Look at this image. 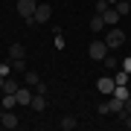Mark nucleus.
Returning <instances> with one entry per match:
<instances>
[{
	"label": "nucleus",
	"instance_id": "1",
	"mask_svg": "<svg viewBox=\"0 0 131 131\" xmlns=\"http://www.w3.org/2000/svg\"><path fill=\"white\" fill-rule=\"evenodd\" d=\"M105 44H108V50H117L125 44V32L122 29H114V26H108V32H105Z\"/></svg>",
	"mask_w": 131,
	"mask_h": 131
},
{
	"label": "nucleus",
	"instance_id": "2",
	"mask_svg": "<svg viewBox=\"0 0 131 131\" xmlns=\"http://www.w3.org/2000/svg\"><path fill=\"white\" fill-rule=\"evenodd\" d=\"M50 18H52V6H47V3H38L35 15H32V18L26 20V24H29V26H32V24H47Z\"/></svg>",
	"mask_w": 131,
	"mask_h": 131
},
{
	"label": "nucleus",
	"instance_id": "3",
	"mask_svg": "<svg viewBox=\"0 0 131 131\" xmlns=\"http://www.w3.org/2000/svg\"><path fill=\"white\" fill-rule=\"evenodd\" d=\"M15 9H18V15H20L24 20H29V18L35 15V9H38V0H18Z\"/></svg>",
	"mask_w": 131,
	"mask_h": 131
},
{
	"label": "nucleus",
	"instance_id": "4",
	"mask_svg": "<svg viewBox=\"0 0 131 131\" xmlns=\"http://www.w3.org/2000/svg\"><path fill=\"white\" fill-rule=\"evenodd\" d=\"M88 56L93 58V61H102V58L108 56V44H105V41H93V44L88 47Z\"/></svg>",
	"mask_w": 131,
	"mask_h": 131
},
{
	"label": "nucleus",
	"instance_id": "5",
	"mask_svg": "<svg viewBox=\"0 0 131 131\" xmlns=\"http://www.w3.org/2000/svg\"><path fill=\"white\" fill-rule=\"evenodd\" d=\"M114 88H117L114 76H99V82H96V90H99L102 96H111V93H114Z\"/></svg>",
	"mask_w": 131,
	"mask_h": 131
},
{
	"label": "nucleus",
	"instance_id": "6",
	"mask_svg": "<svg viewBox=\"0 0 131 131\" xmlns=\"http://www.w3.org/2000/svg\"><path fill=\"white\" fill-rule=\"evenodd\" d=\"M32 96H35V90H32V88H26V84L15 90V99H18V105H29V102H32Z\"/></svg>",
	"mask_w": 131,
	"mask_h": 131
},
{
	"label": "nucleus",
	"instance_id": "7",
	"mask_svg": "<svg viewBox=\"0 0 131 131\" xmlns=\"http://www.w3.org/2000/svg\"><path fill=\"white\" fill-rule=\"evenodd\" d=\"M0 125H3V128H9V131H12V128H18V125H20V119H18V117H15V114H12V111H3V114H0Z\"/></svg>",
	"mask_w": 131,
	"mask_h": 131
},
{
	"label": "nucleus",
	"instance_id": "8",
	"mask_svg": "<svg viewBox=\"0 0 131 131\" xmlns=\"http://www.w3.org/2000/svg\"><path fill=\"white\" fill-rule=\"evenodd\" d=\"M102 18H105V26H117L119 24V12L114 9V6H108V9L102 12Z\"/></svg>",
	"mask_w": 131,
	"mask_h": 131
},
{
	"label": "nucleus",
	"instance_id": "9",
	"mask_svg": "<svg viewBox=\"0 0 131 131\" xmlns=\"http://www.w3.org/2000/svg\"><path fill=\"white\" fill-rule=\"evenodd\" d=\"M29 108H32L35 114H41L44 108H47V99H44V93H35V96H32V102H29Z\"/></svg>",
	"mask_w": 131,
	"mask_h": 131
},
{
	"label": "nucleus",
	"instance_id": "10",
	"mask_svg": "<svg viewBox=\"0 0 131 131\" xmlns=\"http://www.w3.org/2000/svg\"><path fill=\"white\" fill-rule=\"evenodd\" d=\"M102 29H108V26H105V18L93 12V18H90V32H102Z\"/></svg>",
	"mask_w": 131,
	"mask_h": 131
},
{
	"label": "nucleus",
	"instance_id": "11",
	"mask_svg": "<svg viewBox=\"0 0 131 131\" xmlns=\"http://www.w3.org/2000/svg\"><path fill=\"white\" fill-rule=\"evenodd\" d=\"M24 84H26V88H38V84H41V79H38V73H32V70H26L24 73Z\"/></svg>",
	"mask_w": 131,
	"mask_h": 131
},
{
	"label": "nucleus",
	"instance_id": "12",
	"mask_svg": "<svg viewBox=\"0 0 131 131\" xmlns=\"http://www.w3.org/2000/svg\"><path fill=\"white\" fill-rule=\"evenodd\" d=\"M24 56H26L24 44H12V47H9V58H24Z\"/></svg>",
	"mask_w": 131,
	"mask_h": 131
},
{
	"label": "nucleus",
	"instance_id": "13",
	"mask_svg": "<svg viewBox=\"0 0 131 131\" xmlns=\"http://www.w3.org/2000/svg\"><path fill=\"white\" fill-rule=\"evenodd\" d=\"M114 82H117V84H128V82H131V73H128V70H122V67H119V70L114 73Z\"/></svg>",
	"mask_w": 131,
	"mask_h": 131
},
{
	"label": "nucleus",
	"instance_id": "14",
	"mask_svg": "<svg viewBox=\"0 0 131 131\" xmlns=\"http://www.w3.org/2000/svg\"><path fill=\"white\" fill-rule=\"evenodd\" d=\"M18 88H20V84L15 82L12 76H6V82H3V88H0V90H3V93H15V90H18Z\"/></svg>",
	"mask_w": 131,
	"mask_h": 131
},
{
	"label": "nucleus",
	"instance_id": "15",
	"mask_svg": "<svg viewBox=\"0 0 131 131\" xmlns=\"http://www.w3.org/2000/svg\"><path fill=\"white\" fill-rule=\"evenodd\" d=\"M0 105H3V111H12V108L18 105V99H15V93H3V102Z\"/></svg>",
	"mask_w": 131,
	"mask_h": 131
},
{
	"label": "nucleus",
	"instance_id": "16",
	"mask_svg": "<svg viewBox=\"0 0 131 131\" xmlns=\"http://www.w3.org/2000/svg\"><path fill=\"white\" fill-rule=\"evenodd\" d=\"M114 9H117V12H119V18H125V15L131 12V0H119V3H117V6H114Z\"/></svg>",
	"mask_w": 131,
	"mask_h": 131
},
{
	"label": "nucleus",
	"instance_id": "17",
	"mask_svg": "<svg viewBox=\"0 0 131 131\" xmlns=\"http://www.w3.org/2000/svg\"><path fill=\"white\" fill-rule=\"evenodd\" d=\"M76 125H79V119H76V117H61V128H64V131H73Z\"/></svg>",
	"mask_w": 131,
	"mask_h": 131
},
{
	"label": "nucleus",
	"instance_id": "18",
	"mask_svg": "<svg viewBox=\"0 0 131 131\" xmlns=\"http://www.w3.org/2000/svg\"><path fill=\"white\" fill-rule=\"evenodd\" d=\"M12 70L24 76V73H26V61H24V58H12Z\"/></svg>",
	"mask_w": 131,
	"mask_h": 131
},
{
	"label": "nucleus",
	"instance_id": "19",
	"mask_svg": "<svg viewBox=\"0 0 131 131\" xmlns=\"http://www.w3.org/2000/svg\"><path fill=\"white\" fill-rule=\"evenodd\" d=\"M108 105H111V114H119L122 111V99H117V96H108Z\"/></svg>",
	"mask_w": 131,
	"mask_h": 131
},
{
	"label": "nucleus",
	"instance_id": "20",
	"mask_svg": "<svg viewBox=\"0 0 131 131\" xmlns=\"http://www.w3.org/2000/svg\"><path fill=\"white\" fill-rule=\"evenodd\" d=\"M102 61H105V67H108V70H117V67H119V61L114 58V56H105Z\"/></svg>",
	"mask_w": 131,
	"mask_h": 131
},
{
	"label": "nucleus",
	"instance_id": "21",
	"mask_svg": "<svg viewBox=\"0 0 131 131\" xmlns=\"http://www.w3.org/2000/svg\"><path fill=\"white\" fill-rule=\"evenodd\" d=\"M96 114H102V117H108V114H111V105H108V99L96 105Z\"/></svg>",
	"mask_w": 131,
	"mask_h": 131
},
{
	"label": "nucleus",
	"instance_id": "22",
	"mask_svg": "<svg viewBox=\"0 0 131 131\" xmlns=\"http://www.w3.org/2000/svg\"><path fill=\"white\" fill-rule=\"evenodd\" d=\"M108 6H111V3H108V0H96V6H93V12H96V15H102V12L108 9Z\"/></svg>",
	"mask_w": 131,
	"mask_h": 131
},
{
	"label": "nucleus",
	"instance_id": "23",
	"mask_svg": "<svg viewBox=\"0 0 131 131\" xmlns=\"http://www.w3.org/2000/svg\"><path fill=\"white\" fill-rule=\"evenodd\" d=\"M0 73H3V76H12V64H9V61H0Z\"/></svg>",
	"mask_w": 131,
	"mask_h": 131
},
{
	"label": "nucleus",
	"instance_id": "24",
	"mask_svg": "<svg viewBox=\"0 0 131 131\" xmlns=\"http://www.w3.org/2000/svg\"><path fill=\"white\" fill-rule=\"evenodd\" d=\"M122 111H125V114H131V96L125 99V102H122Z\"/></svg>",
	"mask_w": 131,
	"mask_h": 131
},
{
	"label": "nucleus",
	"instance_id": "25",
	"mask_svg": "<svg viewBox=\"0 0 131 131\" xmlns=\"http://www.w3.org/2000/svg\"><path fill=\"white\" fill-rule=\"evenodd\" d=\"M122 70H128V73H131V56H128L125 61H122Z\"/></svg>",
	"mask_w": 131,
	"mask_h": 131
},
{
	"label": "nucleus",
	"instance_id": "26",
	"mask_svg": "<svg viewBox=\"0 0 131 131\" xmlns=\"http://www.w3.org/2000/svg\"><path fill=\"white\" fill-rule=\"evenodd\" d=\"M3 82H6V76H3V73H0V88H3Z\"/></svg>",
	"mask_w": 131,
	"mask_h": 131
},
{
	"label": "nucleus",
	"instance_id": "27",
	"mask_svg": "<svg viewBox=\"0 0 131 131\" xmlns=\"http://www.w3.org/2000/svg\"><path fill=\"white\" fill-rule=\"evenodd\" d=\"M108 3H111V6H117V3H119V0H108Z\"/></svg>",
	"mask_w": 131,
	"mask_h": 131
},
{
	"label": "nucleus",
	"instance_id": "28",
	"mask_svg": "<svg viewBox=\"0 0 131 131\" xmlns=\"http://www.w3.org/2000/svg\"><path fill=\"white\" fill-rule=\"evenodd\" d=\"M128 88H131V82H128Z\"/></svg>",
	"mask_w": 131,
	"mask_h": 131
}]
</instances>
